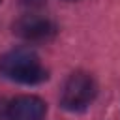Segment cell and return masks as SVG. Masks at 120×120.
Here are the masks:
<instances>
[{
	"label": "cell",
	"mask_w": 120,
	"mask_h": 120,
	"mask_svg": "<svg viewBox=\"0 0 120 120\" xmlns=\"http://www.w3.org/2000/svg\"><path fill=\"white\" fill-rule=\"evenodd\" d=\"M96 98V82L88 73L77 71L68 77L62 88L60 103L68 111H82Z\"/></svg>",
	"instance_id": "7a4b0ae2"
},
{
	"label": "cell",
	"mask_w": 120,
	"mask_h": 120,
	"mask_svg": "<svg viewBox=\"0 0 120 120\" xmlns=\"http://www.w3.org/2000/svg\"><path fill=\"white\" fill-rule=\"evenodd\" d=\"M0 71L22 84H38L49 77L38 56L28 49H15L4 54L0 58Z\"/></svg>",
	"instance_id": "6da1fadb"
},
{
	"label": "cell",
	"mask_w": 120,
	"mask_h": 120,
	"mask_svg": "<svg viewBox=\"0 0 120 120\" xmlns=\"http://www.w3.org/2000/svg\"><path fill=\"white\" fill-rule=\"evenodd\" d=\"M66 2H75V0H66Z\"/></svg>",
	"instance_id": "8992f818"
},
{
	"label": "cell",
	"mask_w": 120,
	"mask_h": 120,
	"mask_svg": "<svg viewBox=\"0 0 120 120\" xmlns=\"http://www.w3.org/2000/svg\"><path fill=\"white\" fill-rule=\"evenodd\" d=\"M4 118H8V105L0 99V120H4Z\"/></svg>",
	"instance_id": "5b68a950"
},
{
	"label": "cell",
	"mask_w": 120,
	"mask_h": 120,
	"mask_svg": "<svg viewBox=\"0 0 120 120\" xmlns=\"http://www.w3.org/2000/svg\"><path fill=\"white\" fill-rule=\"evenodd\" d=\"M13 34L26 41H45L56 34L54 22L39 15H22L13 22Z\"/></svg>",
	"instance_id": "3957f363"
},
{
	"label": "cell",
	"mask_w": 120,
	"mask_h": 120,
	"mask_svg": "<svg viewBox=\"0 0 120 120\" xmlns=\"http://www.w3.org/2000/svg\"><path fill=\"white\" fill-rule=\"evenodd\" d=\"M47 105L36 96H19L8 103V120H43Z\"/></svg>",
	"instance_id": "277c9868"
}]
</instances>
